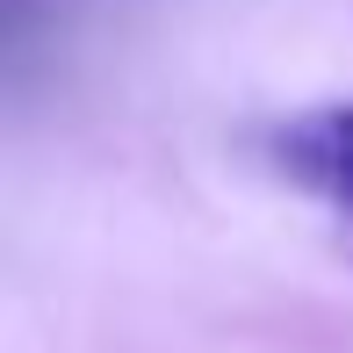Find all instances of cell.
Listing matches in <instances>:
<instances>
[{"mask_svg":"<svg viewBox=\"0 0 353 353\" xmlns=\"http://www.w3.org/2000/svg\"><path fill=\"white\" fill-rule=\"evenodd\" d=\"M274 159H281L288 181H303L317 202L353 216V101H332V108H310V116L281 123Z\"/></svg>","mask_w":353,"mask_h":353,"instance_id":"cell-1","label":"cell"}]
</instances>
